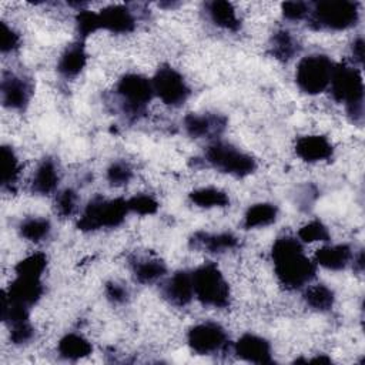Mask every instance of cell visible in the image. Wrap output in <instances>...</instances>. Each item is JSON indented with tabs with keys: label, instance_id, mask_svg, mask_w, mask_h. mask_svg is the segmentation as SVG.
Segmentation results:
<instances>
[{
	"label": "cell",
	"instance_id": "6da1fadb",
	"mask_svg": "<svg viewBox=\"0 0 365 365\" xmlns=\"http://www.w3.org/2000/svg\"><path fill=\"white\" fill-rule=\"evenodd\" d=\"M271 257L278 281L288 289L302 288L315 277V262L305 255L301 241L294 237L277 238Z\"/></svg>",
	"mask_w": 365,
	"mask_h": 365
},
{
	"label": "cell",
	"instance_id": "7a4b0ae2",
	"mask_svg": "<svg viewBox=\"0 0 365 365\" xmlns=\"http://www.w3.org/2000/svg\"><path fill=\"white\" fill-rule=\"evenodd\" d=\"M329 87L332 97L345 104L351 120L361 124L364 118V80L361 71L348 64L334 66Z\"/></svg>",
	"mask_w": 365,
	"mask_h": 365
},
{
	"label": "cell",
	"instance_id": "3957f363",
	"mask_svg": "<svg viewBox=\"0 0 365 365\" xmlns=\"http://www.w3.org/2000/svg\"><path fill=\"white\" fill-rule=\"evenodd\" d=\"M194 297L207 307L225 308L230 304V287L218 267L205 262L192 272Z\"/></svg>",
	"mask_w": 365,
	"mask_h": 365
},
{
	"label": "cell",
	"instance_id": "277c9868",
	"mask_svg": "<svg viewBox=\"0 0 365 365\" xmlns=\"http://www.w3.org/2000/svg\"><path fill=\"white\" fill-rule=\"evenodd\" d=\"M308 16L314 29L346 30L356 24L359 19V9L356 1L327 0L315 3Z\"/></svg>",
	"mask_w": 365,
	"mask_h": 365
},
{
	"label": "cell",
	"instance_id": "5b68a950",
	"mask_svg": "<svg viewBox=\"0 0 365 365\" xmlns=\"http://www.w3.org/2000/svg\"><path fill=\"white\" fill-rule=\"evenodd\" d=\"M128 212V202L124 198L106 200L101 197H96L90 200L86 205L77 227L81 231L114 228L124 221Z\"/></svg>",
	"mask_w": 365,
	"mask_h": 365
},
{
	"label": "cell",
	"instance_id": "8992f818",
	"mask_svg": "<svg viewBox=\"0 0 365 365\" xmlns=\"http://www.w3.org/2000/svg\"><path fill=\"white\" fill-rule=\"evenodd\" d=\"M205 160L215 170L234 177H247L257 168V163L250 154L224 141L210 144L205 150Z\"/></svg>",
	"mask_w": 365,
	"mask_h": 365
},
{
	"label": "cell",
	"instance_id": "52a82bcc",
	"mask_svg": "<svg viewBox=\"0 0 365 365\" xmlns=\"http://www.w3.org/2000/svg\"><path fill=\"white\" fill-rule=\"evenodd\" d=\"M334 63L325 54H309L299 60L295 71L298 87L311 96L319 94L329 87Z\"/></svg>",
	"mask_w": 365,
	"mask_h": 365
},
{
	"label": "cell",
	"instance_id": "ba28073f",
	"mask_svg": "<svg viewBox=\"0 0 365 365\" xmlns=\"http://www.w3.org/2000/svg\"><path fill=\"white\" fill-rule=\"evenodd\" d=\"M117 96L120 97L123 110L127 114H141L154 96L153 84L144 76L137 73H128L123 76L117 83Z\"/></svg>",
	"mask_w": 365,
	"mask_h": 365
},
{
	"label": "cell",
	"instance_id": "9c48e42d",
	"mask_svg": "<svg viewBox=\"0 0 365 365\" xmlns=\"http://www.w3.org/2000/svg\"><path fill=\"white\" fill-rule=\"evenodd\" d=\"M154 94L167 106L178 107L184 104L190 96V87L182 74L170 66H163L157 70L153 80Z\"/></svg>",
	"mask_w": 365,
	"mask_h": 365
},
{
	"label": "cell",
	"instance_id": "30bf717a",
	"mask_svg": "<svg viewBox=\"0 0 365 365\" xmlns=\"http://www.w3.org/2000/svg\"><path fill=\"white\" fill-rule=\"evenodd\" d=\"M190 348L200 355H211L222 349L228 336L225 329L217 322H201L190 328L187 334Z\"/></svg>",
	"mask_w": 365,
	"mask_h": 365
},
{
	"label": "cell",
	"instance_id": "8fae6325",
	"mask_svg": "<svg viewBox=\"0 0 365 365\" xmlns=\"http://www.w3.org/2000/svg\"><path fill=\"white\" fill-rule=\"evenodd\" d=\"M1 101L10 110H23L33 94V84L29 78L4 73L1 77Z\"/></svg>",
	"mask_w": 365,
	"mask_h": 365
},
{
	"label": "cell",
	"instance_id": "7c38bea8",
	"mask_svg": "<svg viewBox=\"0 0 365 365\" xmlns=\"http://www.w3.org/2000/svg\"><path fill=\"white\" fill-rule=\"evenodd\" d=\"M235 354L238 358L252 364H272L269 342L254 334H244L235 342Z\"/></svg>",
	"mask_w": 365,
	"mask_h": 365
},
{
	"label": "cell",
	"instance_id": "4fadbf2b",
	"mask_svg": "<svg viewBox=\"0 0 365 365\" xmlns=\"http://www.w3.org/2000/svg\"><path fill=\"white\" fill-rule=\"evenodd\" d=\"M225 125H227V120L220 114L190 113L184 118L185 133L194 138L217 137L224 131Z\"/></svg>",
	"mask_w": 365,
	"mask_h": 365
},
{
	"label": "cell",
	"instance_id": "5bb4252c",
	"mask_svg": "<svg viewBox=\"0 0 365 365\" xmlns=\"http://www.w3.org/2000/svg\"><path fill=\"white\" fill-rule=\"evenodd\" d=\"M100 30H107L115 34H125L134 30L135 20L131 10L123 4L108 6L97 13Z\"/></svg>",
	"mask_w": 365,
	"mask_h": 365
},
{
	"label": "cell",
	"instance_id": "9a60e30c",
	"mask_svg": "<svg viewBox=\"0 0 365 365\" xmlns=\"http://www.w3.org/2000/svg\"><path fill=\"white\" fill-rule=\"evenodd\" d=\"M295 153L301 160L307 163H318L331 158L334 154V147L327 137L309 134L297 140Z\"/></svg>",
	"mask_w": 365,
	"mask_h": 365
},
{
	"label": "cell",
	"instance_id": "2e32d148",
	"mask_svg": "<svg viewBox=\"0 0 365 365\" xmlns=\"http://www.w3.org/2000/svg\"><path fill=\"white\" fill-rule=\"evenodd\" d=\"M164 298L177 307H184L194 298L192 275L188 271H177L163 287Z\"/></svg>",
	"mask_w": 365,
	"mask_h": 365
},
{
	"label": "cell",
	"instance_id": "e0dca14e",
	"mask_svg": "<svg viewBox=\"0 0 365 365\" xmlns=\"http://www.w3.org/2000/svg\"><path fill=\"white\" fill-rule=\"evenodd\" d=\"M3 295L13 302H17L30 308L43 295L41 278H29V277L16 275L14 281L10 284L9 289L3 292Z\"/></svg>",
	"mask_w": 365,
	"mask_h": 365
},
{
	"label": "cell",
	"instance_id": "ac0fdd59",
	"mask_svg": "<svg viewBox=\"0 0 365 365\" xmlns=\"http://www.w3.org/2000/svg\"><path fill=\"white\" fill-rule=\"evenodd\" d=\"M190 244L192 248L197 250H205L207 252L220 254L230 251L238 245V238L231 232H218V234H210V232H195Z\"/></svg>",
	"mask_w": 365,
	"mask_h": 365
},
{
	"label": "cell",
	"instance_id": "d6986e66",
	"mask_svg": "<svg viewBox=\"0 0 365 365\" xmlns=\"http://www.w3.org/2000/svg\"><path fill=\"white\" fill-rule=\"evenodd\" d=\"M87 63V53L84 48L83 41L73 43L66 47V50L61 53L58 61H57V71L66 77L71 78L80 74V71L84 68Z\"/></svg>",
	"mask_w": 365,
	"mask_h": 365
},
{
	"label": "cell",
	"instance_id": "ffe728a7",
	"mask_svg": "<svg viewBox=\"0 0 365 365\" xmlns=\"http://www.w3.org/2000/svg\"><path fill=\"white\" fill-rule=\"evenodd\" d=\"M60 181L57 164L51 158H44L36 168L31 180V190L40 195L51 194Z\"/></svg>",
	"mask_w": 365,
	"mask_h": 365
},
{
	"label": "cell",
	"instance_id": "44dd1931",
	"mask_svg": "<svg viewBox=\"0 0 365 365\" xmlns=\"http://www.w3.org/2000/svg\"><path fill=\"white\" fill-rule=\"evenodd\" d=\"M352 259L351 247L346 244L325 245L315 252V262L327 269H344Z\"/></svg>",
	"mask_w": 365,
	"mask_h": 365
},
{
	"label": "cell",
	"instance_id": "7402d4cb",
	"mask_svg": "<svg viewBox=\"0 0 365 365\" xmlns=\"http://www.w3.org/2000/svg\"><path fill=\"white\" fill-rule=\"evenodd\" d=\"M205 7L210 20L215 26L230 31H237L240 29V19L232 3L225 0H214L207 3Z\"/></svg>",
	"mask_w": 365,
	"mask_h": 365
},
{
	"label": "cell",
	"instance_id": "603a6c76",
	"mask_svg": "<svg viewBox=\"0 0 365 365\" xmlns=\"http://www.w3.org/2000/svg\"><path fill=\"white\" fill-rule=\"evenodd\" d=\"M58 354L61 358L68 361H77L91 354L93 346L87 338L80 334H66L57 345Z\"/></svg>",
	"mask_w": 365,
	"mask_h": 365
},
{
	"label": "cell",
	"instance_id": "cb8c5ba5",
	"mask_svg": "<svg viewBox=\"0 0 365 365\" xmlns=\"http://www.w3.org/2000/svg\"><path fill=\"white\" fill-rule=\"evenodd\" d=\"M165 271V264L157 258H138L133 262V275L141 284L155 282Z\"/></svg>",
	"mask_w": 365,
	"mask_h": 365
},
{
	"label": "cell",
	"instance_id": "d4e9b609",
	"mask_svg": "<svg viewBox=\"0 0 365 365\" xmlns=\"http://www.w3.org/2000/svg\"><path fill=\"white\" fill-rule=\"evenodd\" d=\"M278 210L271 202H258L251 205L244 215V227L247 230L267 227L277 220Z\"/></svg>",
	"mask_w": 365,
	"mask_h": 365
},
{
	"label": "cell",
	"instance_id": "484cf974",
	"mask_svg": "<svg viewBox=\"0 0 365 365\" xmlns=\"http://www.w3.org/2000/svg\"><path fill=\"white\" fill-rule=\"evenodd\" d=\"M1 185L4 190L11 191L20 177V161L14 150L9 145L1 147Z\"/></svg>",
	"mask_w": 365,
	"mask_h": 365
},
{
	"label": "cell",
	"instance_id": "4316f807",
	"mask_svg": "<svg viewBox=\"0 0 365 365\" xmlns=\"http://www.w3.org/2000/svg\"><path fill=\"white\" fill-rule=\"evenodd\" d=\"M190 200L197 207L201 208H214V207H227L230 198L225 191L215 187H202L190 192Z\"/></svg>",
	"mask_w": 365,
	"mask_h": 365
},
{
	"label": "cell",
	"instance_id": "83f0119b",
	"mask_svg": "<svg viewBox=\"0 0 365 365\" xmlns=\"http://www.w3.org/2000/svg\"><path fill=\"white\" fill-rule=\"evenodd\" d=\"M299 51L298 41L287 30H278L271 38V53L281 61H288Z\"/></svg>",
	"mask_w": 365,
	"mask_h": 365
},
{
	"label": "cell",
	"instance_id": "f1b7e54d",
	"mask_svg": "<svg viewBox=\"0 0 365 365\" xmlns=\"http://www.w3.org/2000/svg\"><path fill=\"white\" fill-rule=\"evenodd\" d=\"M304 301L309 308L324 312V311H328L332 308L335 295L331 288H328L324 284H318V285L309 287L304 292Z\"/></svg>",
	"mask_w": 365,
	"mask_h": 365
},
{
	"label": "cell",
	"instance_id": "f546056e",
	"mask_svg": "<svg viewBox=\"0 0 365 365\" xmlns=\"http://www.w3.org/2000/svg\"><path fill=\"white\" fill-rule=\"evenodd\" d=\"M50 231H51L50 221L46 218H41V217L26 218L19 225L20 235L31 242H38V241L46 240L48 237Z\"/></svg>",
	"mask_w": 365,
	"mask_h": 365
},
{
	"label": "cell",
	"instance_id": "4dcf8cb0",
	"mask_svg": "<svg viewBox=\"0 0 365 365\" xmlns=\"http://www.w3.org/2000/svg\"><path fill=\"white\" fill-rule=\"evenodd\" d=\"M47 267V257L43 252H34L23 258L14 267V272L17 277H29V278H41L44 269Z\"/></svg>",
	"mask_w": 365,
	"mask_h": 365
},
{
	"label": "cell",
	"instance_id": "1f68e13d",
	"mask_svg": "<svg viewBox=\"0 0 365 365\" xmlns=\"http://www.w3.org/2000/svg\"><path fill=\"white\" fill-rule=\"evenodd\" d=\"M76 26H77V33L80 36V40H84L90 34L100 30L97 13L87 9H80L76 16Z\"/></svg>",
	"mask_w": 365,
	"mask_h": 365
},
{
	"label": "cell",
	"instance_id": "d6a6232c",
	"mask_svg": "<svg viewBox=\"0 0 365 365\" xmlns=\"http://www.w3.org/2000/svg\"><path fill=\"white\" fill-rule=\"evenodd\" d=\"M298 238L302 242L328 241L329 240V231L321 221L314 220V221H309L308 224H305L299 228Z\"/></svg>",
	"mask_w": 365,
	"mask_h": 365
},
{
	"label": "cell",
	"instance_id": "836d02e7",
	"mask_svg": "<svg viewBox=\"0 0 365 365\" xmlns=\"http://www.w3.org/2000/svg\"><path fill=\"white\" fill-rule=\"evenodd\" d=\"M107 181L114 187H121L127 184L133 177L131 167L124 161H114L107 168Z\"/></svg>",
	"mask_w": 365,
	"mask_h": 365
},
{
	"label": "cell",
	"instance_id": "e575fe53",
	"mask_svg": "<svg viewBox=\"0 0 365 365\" xmlns=\"http://www.w3.org/2000/svg\"><path fill=\"white\" fill-rule=\"evenodd\" d=\"M127 202H128V210L140 215H151L158 210L157 200L148 194L134 195L130 200H127Z\"/></svg>",
	"mask_w": 365,
	"mask_h": 365
},
{
	"label": "cell",
	"instance_id": "d590c367",
	"mask_svg": "<svg viewBox=\"0 0 365 365\" xmlns=\"http://www.w3.org/2000/svg\"><path fill=\"white\" fill-rule=\"evenodd\" d=\"M77 207V194L71 188L63 190L56 197V210L61 217H68L76 211Z\"/></svg>",
	"mask_w": 365,
	"mask_h": 365
},
{
	"label": "cell",
	"instance_id": "8d00e7d4",
	"mask_svg": "<svg viewBox=\"0 0 365 365\" xmlns=\"http://www.w3.org/2000/svg\"><path fill=\"white\" fill-rule=\"evenodd\" d=\"M309 10H311L309 4L304 1H285L281 4L282 16L287 20H292V21L302 20L309 14Z\"/></svg>",
	"mask_w": 365,
	"mask_h": 365
},
{
	"label": "cell",
	"instance_id": "74e56055",
	"mask_svg": "<svg viewBox=\"0 0 365 365\" xmlns=\"http://www.w3.org/2000/svg\"><path fill=\"white\" fill-rule=\"evenodd\" d=\"M20 46V36L4 21L0 23V48L1 53H11Z\"/></svg>",
	"mask_w": 365,
	"mask_h": 365
},
{
	"label": "cell",
	"instance_id": "f35d334b",
	"mask_svg": "<svg viewBox=\"0 0 365 365\" xmlns=\"http://www.w3.org/2000/svg\"><path fill=\"white\" fill-rule=\"evenodd\" d=\"M33 335H34V329H33L30 321L10 327V339L16 345L29 342L33 338Z\"/></svg>",
	"mask_w": 365,
	"mask_h": 365
},
{
	"label": "cell",
	"instance_id": "ab89813d",
	"mask_svg": "<svg viewBox=\"0 0 365 365\" xmlns=\"http://www.w3.org/2000/svg\"><path fill=\"white\" fill-rule=\"evenodd\" d=\"M106 295L113 304H124L128 299L127 288L118 282H107Z\"/></svg>",
	"mask_w": 365,
	"mask_h": 365
},
{
	"label": "cell",
	"instance_id": "60d3db41",
	"mask_svg": "<svg viewBox=\"0 0 365 365\" xmlns=\"http://www.w3.org/2000/svg\"><path fill=\"white\" fill-rule=\"evenodd\" d=\"M352 56H354V60L358 61L359 64H362L364 61V38L362 37H356L352 43Z\"/></svg>",
	"mask_w": 365,
	"mask_h": 365
},
{
	"label": "cell",
	"instance_id": "b9f144b4",
	"mask_svg": "<svg viewBox=\"0 0 365 365\" xmlns=\"http://www.w3.org/2000/svg\"><path fill=\"white\" fill-rule=\"evenodd\" d=\"M354 265L356 267V269H358L359 272H362V269H364V252H362V251L358 254L356 258L354 257Z\"/></svg>",
	"mask_w": 365,
	"mask_h": 365
},
{
	"label": "cell",
	"instance_id": "7bdbcfd3",
	"mask_svg": "<svg viewBox=\"0 0 365 365\" xmlns=\"http://www.w3.org/2000/svg\"><path fill=\"white\" fill-rule=\"evenodd\" d=\"M307 362H319V364H328V362H331V359H329V358H327V356H324V355H321V356L312 358V359H309V361H307Z\"/></svg>",
	"mask_w": 365,
	"mask_h": 365
}]
</instances>
